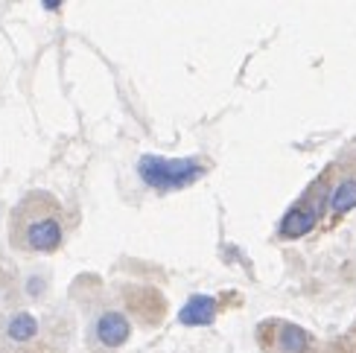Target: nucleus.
<instances>
[{
  "mask_svg": "<svg viewBox=\"0 0 356 353\" xmlns=\"http://www.w3.org/2000/svg\"><path fill=\"white\" fill-rule=\"evenodd\" d=\"M35 318L33 315H26V313H21V315H15L12 321H9V336L15 342H26V339H33L35 336Z\"/></svg>",
  "mask_w": 356,
  "mask_h": 353,
  "instance_id": "nucleus-8",
  "label": "nucleus"
},
{
  "mask_svg": "<svg viewBox=\"0 0 356 353\" xmlns=\"http://www.w3.org/2000/svg\"><path fill=\"white\" fill-rule=\"evenodd\" d=\"M330 208H333L336 216H342V213H348L350 208H356V179H348V181H342V184L333 190Z\"/></svg>",
  "mask_w": 356,
  "mask_h": 353,
  "instance_id": "nucleus-6",
  "label": "nucleus"
},
{
  "mask_svg": "<svg viewBox=\"0 0 356 353\" xmlns=\"http://www.w3.org/2000/svg\"><path fill=\"white\" fill-rule=\"evenodd\" d=\"M313 222H316V213L309 208H292L284 216V222H280V233L289 237V240H298V237H304L309 228H313Z\"/></svg>",
  "mask_w": 356,
  "mask_h": 353,
  "instance_id": "nucleus-5",
  "label": "nucleus"
},
{
  "mask_svg": "<svg viewBox=\"0 0 356 353\" xmlns=\"http://www.w3.org/2000/svg\"><path fill=\"white\" fill-rule=\"evenodd\" d=\"M97 336L102 342H106L108 347H117V345H123L129 339V321L120 315V313H106L99 318V325H97Z\"/></svg>",
  "mask_w": 356,
  "mask_h": 353,
  "instance_id": "nucleus-4",
  "label": "nucleus"
},
{
  "mask_svg": "<svg viewBox=\"0 0 356 353\" xmlns=\"http://www.w3.org/2000/svg\"><path fill=\"white\" fill-rule=\"evenodd\" d=\"M58 243H62V228H58L56 219H41L29 228V245L35 252H53Z\"/></svg>",
  "mask_w": 356,
  "mask_h": 353,
  "instance_id": "nucleus-3",
  "label": "nucleus"
},
{
  "mask_svg": "<svg viewBox=\"0 0 356 353\" xmlns=\"http://www.w3.org/2000/svg\"><path fill=\"white\" fill-rule=\"evenodd\" d=\"M143 181L155 190H178L202 175V164L193 158H158V155H143L138 164Z\"/></svg>",
  "mask_w": 356,
  "mask_h": 353,
  "instance_id": "nucleus-1",
  "label": "nucleus"
},
{
  "mask_svg": "<svg viewBox=\"0 0 356 353\" xmlns=\"http://www.w3.org/2000/svg\"><path fill=\"white\" fill-rule=\"evenodd\" d=\"M280 347H284L286 353H304V347H307V333H304L301 327H295V325L280 327Z\"/></svg>",
  "mask_w": 356,
  "mask_h": 353,
  "instance_id": "nucleus-7",
  "label": "nucleus"
},
{
  "mask_svg": "<svg viewBox=\"0 0 356 353\" xmlns=\"http://www.w3.org/2000/svg\"><path fill=\"white\" fill-rule=\"evenodd\" d=\"M216 315V301L207 298V295H193L184 306L181 313H178V318H181V325H211Z\"/></svg>",
  "mask_w": 356,
  "mask_h": 353,
  "instance_id": "nucleus-2",
  "label": "nucleus"
}]
</instances>
